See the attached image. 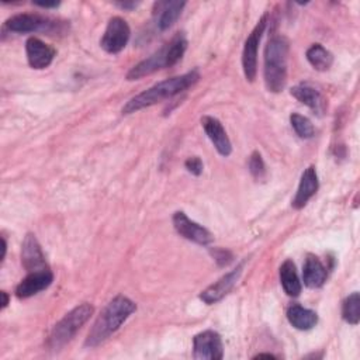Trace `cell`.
Instances as JSON below:
<instances>
[{
  "label": "cell",
  "instance_id": "3957f363",
  "mask_svg": "<svg viewBox=\"0 0 360 360\" xmlns=\"http://www.w3.org/2000/svg\"><path fill=\"white\" fill-rule=\"evenodd\" d=\"M288 41L283 35H273L264 48V84L271 93H278L287 83Z\"/></svg>",
  "mask_w": 360,
  "mask_h": 360
},
{
  "label": "cell",
  "instance_id": "5b68a950",
  "mask_svg": "<svg viewBox=\"0 0 360 360\" xmlns=\"http://www.w3.org/2000/svg\"><path fill=\"white\" fill-rule=\"evenodd\" d=\"M267 25V14H263L260 17V20L257 21V24L255 25V28L252 30V32L248 35L245 45H243V51H242V68H243V73L245 77L249 82H253L256 79V73H257V49H259V42L260 38L264 32V28Z\"/></svg>",
  "mask_w": 360,
  "mask_h": 360
},
{
  "label": "cell",
  "instance_id": "1f68e13d",
  "mask_svg": "<svg viewBox=\"0 0 360 360\" xmlns=\"http://www.w3.org/2000/svg\"><path fill=\"white\" fill-rule=\"evenodd\" d=\"M262 357H267V359H276L274 354H270V353H259L256 354L253 359H262Z\"/></svg>",
  "mask_w": 360,
  "mask_h": 360
},
{
  "label": "cell",
  "instance_id": "d6a6232c",
  "mask_svg": "<svg viewBox=\"0 0 360 360\" xmlns=\"http://www.w3.org/2000/svg\"><path fill=\"white\" fill-rule=\"evenodd\" d=\"M1 260H4V256H6V249H7V243H6V239L4 238H1Z\"/></svg>",
  "mask_w": 360,
  "mask_h": 360
},
{
  "label": "cell",
  "instance_id": "cb8c5ba5",
  "mask_svg": "<svg viewBox=\"0 0 360 360\" xmlns=\"http://www.w3.org/2000/svg\"><path fill=\"white\" fill-rule=\"evenodd\" d=\"M167 46V58H169V65L173 66L176 65L181 56L184 55L186 49H187V39L183 34H177L172 38V41L169 44H166Z\"/></svg>",
  "mask_w": 360,
  "mask_h": 360
},
{
  "label": "cell",
  "instance_id": "52a82bcc",
  "mask_svg": "<svg viewBox=\"0 0 360 360\" xmlns=\"http://www.w3.org/2000/svg\"><path fill=\"white\" fill-rule=\"evenodd\" d=\"M193 357L198 360H221L224 357V345L218 332L204 330L193 339Z\"/></svg>",
  "mask_w": 360,
  "mask_h": 360
},
{
  "label": "cell",
  "instance_id": "8fae6325",
  "mask_svg": "<svg viewBox=\"0 0 360 360\" xmlns=\"http://www.w3.org/2000/svg\"><path fill=\"white\" fill-rule=\"evenodd\" d=\"M243 262L233 270H231L229 273H226L225 276H222L219 280H217L214 284H211L210 287H207L204 291H201L200 294V300L204 301L205 304H215L218 301H221L235 285L236 280L239 278L242 269H243Z\"/></svg>",
  "mask_w": 360,
  "mask_h": 360
},
{
  "label": "cell",
  "instance_id": "7c38bea8",
  "mask_svg": "<svg viewBox=\"0 0 360 360\" xmlns=\"http://www.w3.org/2000/svg\"><path fill=\"white\" fill-rule=\"evenodd\" d=\"M25 52H27L28 65L32 69L48 68L56 55L55 48H52L51 45L45 44L44 41H41L39 38H35V37H31L27 39Z\"/></svg>",
  "mask_w": 360,
  "mask_h": 360
},
{
  "label": "cell",
  "instance_id": "e0dca14e",
  "mask_svg": "<svg viewBox=\"0 0 360 360\" xmlns=\"http://www.w3.org/2000/svg\"><path fill=\"white\" fill-rule=\"evenodd\" d=\"M318 187H319V181H318L315 166H308L301 174V180L291 205L295 210H301L309 201V198L318 191Z\"/></svg>",
  "mask_w": 360,
  "mask_h": 360
},
{
  "label": "cell",
  "instance_id": "ac0fdd59",
  "mask_svg": "<svg viewBox=\"0 0 360 360\" xmlns=\"http://www.w3.org/2000/svg\"><path fill=\"white\" fill-rule=\"evenodd\" d=\"M186 1H158L155 3V15H156V25L160 31L169 30L180 17Z\"/></svg>",
  "mask_w": 360,
  "mask_h": 360
},
{
  "label": "cell",
  "instance_id": "d4e9b609",
  "mask_svg": "<svg viewBox=\"0 0 360 360\" xmlns=\"http://www.w3.org/2000/svg\"><path fill=\"white\" fill-rule=\"evenodd\" d=\"M290 122H291V127L294 128V131L297 132V135L300 138L308 139V138L314 136L315 128H314V125H312V122L308 117L301 115L298 112H292L290 115Z\"/></svg>",
  "mask_w": 360,
  "mask_h": 360
},
{
  "label": "cell",
  "instance_id": "ffe728a7",
  "mask_svg": "<svg viewBox=\"0 0 360 360\" xmlns=\"http://www.w3.org/2000/svg\"><path fill=\"white\" fill-rule=\"evenodd\" d=\"M287 319L295 329L308 330L316 325L318 315L312 309L304 308L300 304H292L287 309Z\"/></svg>",
  "mask_w": 360,
  "mask_h": 360
},
{
  "label": "cell",
  "instance_id": "ba28073f",
  "mask_svg": "<svg viewBox=\"0 0 360 360\" xmlns=\"http://www.w3.org/2000/svg\"><path fill=\"white\" fill-rule=\"evenodd\" d=\"M173 226L176 229V232L186 238L187 240H191L194 243H198V245H210L212 240H214V236L212 233L204 228L202 225L191 221L183 211H176L173 214Z\"/></svg>",
  "mask_w": 360,
  "mask_h": 360
},
{
  "label": "cell",
  "instance_id": "83f0119b",
  "mask_svg": "<svg viewBox=\"0 0 360 360\" xmlns=\"http://www.w3.org/2000/svg\"><path fill=\"white\" fill-rule=\"evenodd\" d=\"M214 257H215V260L221 264V266H224V264H228L229 262H231V255L226 252V250H215V253H214Z\"/></svg>",
  "mask_w": 360,
  "mask_h": 360
},
{
  "label": "cell",
  "instance_id": "2e32d148",
  "mask_svg": "<svg viewBox=\"0 0 360 360\" xmlns=\"http://www.w3.org/2000/svg\"><path fill=\"white\" fill-rule=\"evenodd\" d=\"M290 93L300 103H302L309 110H312L316 115H322L325 112V110H326V100L321 94V91L316 90L315 87H312L311 84H308V83L297 84V86H294L290 90Z\"/></svg>",
  "mask_w": 360,
  "mask_h": 360
},
{
  "label": "cell",
  "instance_id": "603a6c76",
  "mask_svg": "<svg viewBox=\"0 0 360 360\" xmlns=\"http://www.w3.org/2000/svg\"><path fill=\"white\" fill-rule=\"evenodd\" d=\"M342 318L350 325H357L360 319V295L357 291L347 295L342 304Z\"/></svg>",
  "mask_w": 360,
  "mask_h": 360
},
{
  "label": "cell",
  "instance_id": "484cf974",
  "mask_svg": "<svg viewBox=\"0 0 360 360\" xmlns=\"http://www.w3.org/2000/svg\"><path fill=\"white\" fill-rule=\"evenodd\" d=\"M249 172L256 180H262L266 176V166L262 155L256 150L249 158Z\"/></svg>",
  "mask_w": 360,
  "mask_h": 360
},
{
  "label": "cell",
  "instance_id": "4dcf8cb0",
  "mask_svg": "<svg viewBox=\"0 0 360 360\" xmlns=\"http://www.w3.org/2000/svg\"><path fill=\"white\" fill-rule=\"evenodd\" d=\"M0 295H1V309H4L7 307V304H8V295H7L6 291H1Z\"/></svg>",
  "mask_w": 360,
  "mask_h": 360
},
{
  "label": "cell",
  "instance_id": "9a60e30c",
  "mask_svg": "<svg viewBox=\"0 0 360 360\" xmlns=\"http://www.w3.org/2000/svg\"><path fill=\"white\" fill-rule=\"evenodd\" d=\"M201 125H202L207 136L210 138V141L212 142L215 149L218 150V153L222 156H229L232 152V145H231V141H229L221 121L215 117L204 115V117H201Z\"/></svg>",
  "mask_w": 360,
  "mask_h": 360
},
{
  "label": "cell",
  "instance_id": "7a4b0ae2",
  "mask_svg": "<svg viewBox=\"0 0 360 360\" xmlns=\"http://www.w3.org/2000/svg\"><path fill=\"white\" fill-rule=\"evenodd\" d=\"M136 309V305L132 300L125 295L114 297L103 309L100 316L93 323V328L89 330L84 346L96 347L104 340H107L118 328L128 319V316Z\"/></svg>",
  "mask_w": 360,
  "mask_h": 360
},
{
  "label": "cell",
  "instance_id": "d6986e66",
  "mask_svg": "<svg viewBox=\"0 0 360 360\" xmlns=\"http://www.w3.org/2000/svg\"><path fill=\"white\" fill-rule=\"evenodd\" d=\"M328 277L326 267L322 262L312 253H308L302 267V278L304 284L309 288H319L325 284Z\"/></svg>",
  "mask_w": 360,
  "mask_h": 360
},
{
  "label": "cell",
  "instance_id": "5bb4252c",
  "mask_svg": "<svg viewBox=\"0 0 360 360\" xmlns=\"http://www.w3.org/2000/svg\"><path fill=\"white\" fill-rule=\"evenodd\" d=\"M169 66L170 65H169V58H167V46L165 45L160 49H158L155 53L148 56L146 59H143L139 63H136L135 66H132L129 69V72L127 73V79L138 80L143 76H148L159 69L169 68Z\"/></svg>",
  "mask_w": 360,
  "mask_h": 360
},
{
  "label": "cell",
  "instance_id": "44dd1931",
  "mask_svg": "<svg viewBox=\"0 0 360 360\" xmlns=\"http://www.w3.org/2000/svg\"><path fill=\"white\" fill-rule=\"evenodd\" d=\"M280 281L283 285V290L290 297H298L301 292V281L298 278L295 264L292 260L287 259L280 266Z\"/></svg>",
  "mask_w": 360,
  "mask_h": 360
},
{
  "label": "cell",
  "instance_id": "30bf717a",
  "mask_svg": "<svg viewBox=\"0 0 360 360\" xmlns=\"http://www.w3.org/2000/svg\"><path fill=\"white\" fill-rule=\"evenodd\" d=\"M53 281V273L49 269L30 271L15 287V295L21 300L30 298L48 288Z\"/></svg>",
  "mask_w": 360,
  "mask_h": 360
},
{
  "label": "cell",
  "instance_id": "6da1fadb",
  "mask_svg": "<svg viewBox=\"0 0 360 360\" xmlns=\"http://www.w3.org/2000/svg\"><path fill=\"white\" fill-rule=\"evenodd\" d=\"M198 79H200V75L197 70H191V72H187L180 76L165 79V80L153 84L152 87L141 91L139 94L134 96L132 98H129L125 103V105L122 107L121 112L132 114L139 110L155 105V104L160 103L162 100L172 98L176 94H180L184 90H187L188 87H191L193 84H195L198 82Z\"/></svg>",
  "mask_w": 360,
  "mask_h": 360
},
{
  "label": "cell",
  "instance_id": "f1b7e54d",
  "mask_svg": "<svg viewBox=\"0 0 360 360\" xmlns=\"http://www.w3.org/2000/svg\"><path fill=\"white\" fill-rule=\"evenodd\" d=\"M138 4H139L138 1H117V3H115V6L120 7V8H122V10H132V8H135Z\"/></svg>",
  "mask_w": 360,
  "mask_h": 360
},
{
  "label": "cell",
  "instance_id": "9c48e42d",
  "mask_svg": "<svg viewBox=\"0 0 360 360\" xmlns=\"http://www.w3.org/2000/svg\"><path fill=\"white\" fill-rule=\"evenodd\" d=\"M55 22L39 14H15L6 21V28L11 32H35V31H51Z\"/></svg>",
  "mask_w": 360,
  "mask_h": 360
},
{
  "label": "cell",
  "instance_id": "277c9868",
  "mask_svg": "<svg viewBox=\"0 0 360 360\" xmlns=\"http://www.w3.org/2000/svg\"><path fill=\"white\" fill-rule=\"evenodd\" d=\"M94 308L91 304H80L79 307L69 311L52 329L48 345L51 349L58 350L63 347L68 342L72 340V338L77 333V330L89 321V318L93 315Z\"/></svg>",
  "mask_w": 360,
  "mask_h": 360
},
{
  "label": "cell",
  "instance_id": "f546056e",
  "mask_svg": "<svg viewBox=\"0 0 360 360\" xmlns=\"http://www.w3.org/2000/svg\"><path fill=\"white\" fill-rule=\"evenodd\" d=\"M35 6H39L42 8H55L59 6V1H53V3H46V1H35Z\"/></svg>",
  "mask_w": 360,
  "mask_h": 360
},
{
  "label": "cell",
  "instance_id": "7402d4cb",
  "mask_svg": "<svg viewBox=\"0 0 360 360\" xmlns=\"http://www.w3.org/2000/svg\"><path fill=\"white\" fill-rule=\"evenodd\" d=\"M307 60L314 69L325 72L332 66L333 55L321 44H314L307 51Z\"/></svg>",
  "mask_w": 360,
  "mask_h": 360
},
{
  "label": "cell",
  "instance_id": "4316f807",
  "mask_svg": "<svg viewBox=\"0 0 360 360\" xmlns=\"http://www.w3.org/2000/svg\"><path fill=\"white\" fill-rule=\"evenodd\" d=\"M184 166H186V169L191 173V174H194V176H200L201 173H202V162H201V159L198 158V156H191V158H188L186 162H184Z\"/></svg>",
  "mask_w": 360,
  "mask_h": 360
},
{
  "label": "cell",
  "instance_id": "8992f818",
  "mask_svg": "<svg viewBox=\"0 0 360 360\" xmlns=\"http://www.w3.org/2000/svg\"><path fill=\"white\" fill-rule=\"evenodd\" d=\"M129 35L131 30L128 22L124 18L115 15L108 20L105 31L100 39V45L107 53H118L128 44Z\"/></svg>",
  "mask_w": 360,
  "mask_h": 360
},
{
  "label": "cell",
  "instance_id": "4fadbf2b",
  "mask_svg": "<svg viewBox=\"0 0 360 360\" xmlns=\"http://www.w3.org/2000/svg\"><path fill=\"white\" fill-rule=\"evenodd\" d=\"M21 248H22L21 249V263L28 273L49 269L46 264V260H45V255H44L41 245L38 243L35 235L27 233Z\"/></svg>",
  "mask_w": 360,
  "mask_h": 360
}]
</instances>
